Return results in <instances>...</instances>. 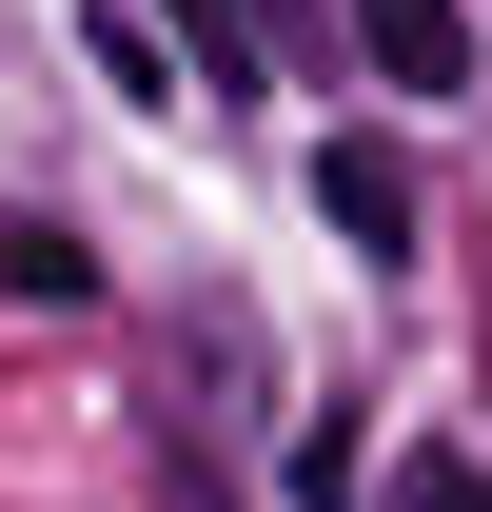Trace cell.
<instances>
[{
  "label": "cell",
  "instance_id": "obj_4",
  "mask_svg": "<svg viewBox=\"0 0 492 512\" xmlns=\"http://www.w3.org/2000/svg\"><path fill=\"white\" fill-rule=\"evenodd\" d=\"M138 20H158V40L197 60V99H256V79H276V60H256V20H237V0H138Z\"/></svg>",
  "mask_w": 492,
  "mask_h": 512
},
{
  "label": "cell",
  "instance_id": "obj_2",
  "mask_svg": "<svg viewBox=\"0 0 492 512\" xmlns=\"http://www.w3.org/2000/svg\"><path fill=\"white\" fill-rule=\"evenodd\" d=\"M315 217L355 256H414V158H394V138H335V158H315Z\"/></svg>",
  "mask_w": 492,
  "mask_h": 512
},
{
  "label": "cell",
  "instance_id": "obj_5",
  "mask_svg": "<svg viewBox=\"0 0 492 512\" xmlns=\"http://www.w3.org/2000/svg\"><path fill=\"white\" fill-rule=\"evenodd\" d=\"M79 40H99V79H119V99H158V79H178V60H158V20H138V0H99Z\"/></svg>",
  "mask_w": 492,
  "mask_h": 512
},
{
  "label": "cell",
  "instance_id": "obj_3",
  "mask_svg": "<svg viewBox=\"0 0 492 512\" xmlns=\"http://www.w3.org/2000/svg\"><path fill=\"white\" fill-rule=\"evenodd\" d=\"M79 296H99V256L60 217H0V316H79Z\"/></svg>",
  "mask_w": 492,
  "mask_h": 512
},
{
  "label": "cell",
  "instance_id": "obj_7",
  "mask_svg": "<svg viewBox=\"0 0 492 512\" xmlns=\"http://www.w3.org/2000/svg\"><path fill=\"white\" fill-rule=\"evenodd\" d=\"M256 20V60H315V40H335V0H237Z\"/></svg>",
  "mask_w": 492,
  "mask_h": 512
},
{
  "label": "cell",
  "instance_id": "obj_6",
  "mask_svg": "<svg viewBox=\"0 0 492 512\" xmlns=\"http://www.w3.org/2000/svg\"><path fill=\"white\" fill-rule=\"evenodd\" d=\"M394 512H492V473H473V453H414V473H394Z\"/></svg>",
  "mask_w": 492,
  "mask_h": 512
},
{
  "label": "cell",
  "instance_id": "obj_1",
  "mask_svg": "<svg viewBox=\"0 0 492 512\" xmlns=\"http://www.w3.org/2000/svg\"><path fill=\"white\" fill-rule=\"evenodd\" d=\"M335 40H355L394 99H453V79H473V0H335Z\"/></svg>",
  "mask_w": 492,
  "mask_h": 512
}]
</instances>
